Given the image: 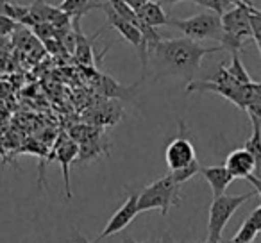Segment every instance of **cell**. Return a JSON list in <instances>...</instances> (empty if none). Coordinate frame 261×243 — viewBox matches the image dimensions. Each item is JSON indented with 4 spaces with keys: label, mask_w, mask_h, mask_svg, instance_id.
Listing matches in <instances>:
<instances>
[{
    "label": "cell",
    "mask_w": 261,
    "mask_h": 243,
    "mask_svg": "<svg viewBox=\"0 0 261 243\" xmlns=\"http://www.w3.org/2000/svg\"><path fill=\"white\" fill-rule=\"evenodd\" d=\"M224 50L222 45L218 47H204L199 41L190 38H172V40H161L154 45L149 52L154 61V73L156 79L163 77H182V79L193 80L197 75L202 59L207 54Z\"/></svg>",
    "instance_id": "obj_1"
},
{
    "label": "cell",
    "mask_w": 261,
    "mask_h": 243,
    "mask_svg": "<svg viewBox=\"0 0 261 243\" xmlns=\"http://www.w3.org/2000/svg\"><path fill=\"white\" fill-rule=\"evenodd\" d=\"M250 6L252 2L243 0L222 15V27H224L222 47L231 54L232 52L240 54L249 41H254L252 25H250Z\"/></svg>",
    "instance_id": "obj_2"
},
{
    "label": "cell",
    "mask_w": 261,
    "mask_h": 243,
    "mask_svg": "<svg viewBox=\"0 0 261 243\" xmlns=\"http://www.w3.org/2000/svg\"><path fill=\"white\" fill-rule=\"evenodd\" d=\"M182 195H181V184L174 181V177L168 172L158 181L150 182L149 186L138 193V209L140 213L150 209H160V213L167 214L170 207L179 206Z\"/></svg>",
    "instance_id": "obj_3"
},
{
    "label": "cell",
    "mask_w": 261,
    "mask_h": 243,
    "mask_svg": "<svg viewBox=\"0 0 261 243\" xmlns=\"http://www.w3.org/2000/svg\"><path fill=\"white\" fill-rule=\"evenodd\" d=\"M254 195H257L256 190L243 195H220L215 197L213 202L210 206V220H207V241L220 243L222 232H224L225 225L232 218V214L240 209L242 204L250 200Z\"/></svg>",
    "instance_id": "obj_4"
},
{
    "label": "cell",
    "mask_w": 261,
    "mask_h": 243,
    "mask_svg": "<svg viewBox=\"0 0 261 243\" xmlns=\"http://www.w3.org/2000/svg\"><path fill=\"white\" fill-rule=\"evenodd\" d=\"M170 27L179 29L186 38L195 41L215 40L222 45L224 40V27H222V16L213 11H204L193 15L185 20L170 18Z\"/></svg>",
    "instance_id": "obj_5"
},
{
    "label": "cell",
    "mask_w": 261,
    "mask_h": 243,
    "mask_svg": "<svg viewBox=\"0 0 261 243\" xmlns=\"http://www.w3.org/2000/svg\"><path fill=\"white\" fill-rule=\"evenodd\" d=\"M100 9L106 13V16H108L109 27H113V29L118 31L120 36H122L123 40L129 41V43L138 50L140 59H142L143 72H145L147 63H149V47H147V41H145V38H143L140 27L135 25L133 22H129V20L122 18V16H120L118 13L111 8V4H109L108 0H100Z\"/></svg>",
    "instance_id": "obj_6"
},
{
    "label": "cell",
    "mask_w": 261,
    "mask_h": 243,
    "mask_svg": "<svg viewBox=\"0 0 261 243\" xmlns=\"http://www.w3.org/2000/svg\"><path fill=\"white\" fill-rule=\"evenodd\" d=\"M186 127L185 122L179 120V134L168 143L167 152H165V161H167V167L170 172L182 170V168L190 167L197 161L195 147L190 142V138L185 134Z\"/></svg>",
    "instance_id": "obj_7"
},
{
    "label": "cell",
    "mask_w": 261,
    "mask_h": 243,
    "mask_svg": "<svg viewBox=\"0 0 261 243\" xmlns=\"http://www.w3.org/2000/svg\"><path fill=\"white\" fill-rule=\"evenodd\" d=\"M138 213H140V209H138V193L133 192L129 197H127L125 202H123L122 206L116 209V213H113V217L108 220V224H106V227L102 229V232L98 234V238L95 239V243L102 241V239L108 238V236H113V234H116V232L123 231V229H125L130 222L135 220Z\"/></svg>",
    "instance_id": "obj_8"
},
{
    "label": "cell",
    "mask_w": 261,
    "mask_h": 243,
    "mask_svg": "<svg viewBox=\"0 0 261 243\" xmlns=\"http://www.w3.org/2000/svg\"><path fill=\"white\" fill-rule=\"evenodd\" d=\"M224 165L227 167V170L231 172V175L234 179H247L256 170V161H254L252 154L243 149V147L242 149L232 150L227 156Z\"/></svg>",
    "instance_id": "obj_9"
},
{
    "label": "cell",
    "mask_w": 261,
    "mask_h": 243,
    "mask_svg": "<svg viewBox=\"0 0 261 243\" xmlns=\"http://www.w3.org/2000/svg\"><path fill=\"white\" fill-rule=\"evenodd\" d=\"M200 174L202 177L207 181L211 192H213V199L215 197H220L225 193V190L229 188L234 177L231 175V172L227 170L225 165H215V167H204L200 168Z\"/></svg>",
    "instance_id": "obj_10"
},
{
    "label": "cell",
    "mask_w": 261,
    "mask_h": 243,
    "mask_svg": "<svg viewBox=\"0 0 261 243\" xmlns=\"http://www.w3.org/2000/svg\"><path fill=\"white\" fill-rule=\"evenodd\" d=\"M56 156H58L59 163L63 167V181H65V195L68 199H72V192H70V174H68V165L73 159H77L79 156V145H77L73 140L65 138L63 136L61 142L58 143V150H56Z\"/></svg>",
    "instance_id": "obj_11"
},
{
    "label": "cell",
    "mask_w": 261,
    "mask_h": 243,
    "mask_svg": "<svg viewBox=\"0 0 261 243\" xmlns=\"http://www.w3.org/2000/svg\"><path fill=\"white\" fill-rule=\"evenodd\" d=\"M136 15L142 20L143 23L150 27H161V25H170V16L165 13L163 6L160 2H154V0H147L145 4L140 6L136 9Z\"/></svg>",
    "instance_id": "obj_12"
},
{
    "label": "cell",
    "mask_w": 261,
    "mask_h": 243,
    "mask_svg": "<svg viewBox=\"0 0 261 243\" xmlns=\"http://www.w3.org/2000/svg\"><path fill=\"white\" fill-rule=\"evenodd\" d=\"M0 13L8 15L9 18H13L15 22H18L20 25L31 27V29L36 25V22H34L33 16H31L29 8H27V6L15 4V2H9V0H0Z\"/></svg>",
    "instance_id": "obj_13"
},
{
    "label": "cell",
    "mask_w": 261,
    "mask_h": 243,
    "mask_svg": "<svg viewBox=\"0 0 261 243\" xmlns=\"http://www.w3.org/2000/svg\"><path fill=\"white\" fill-rule=\"evenodd\" d=\"M59 8L72 18H83L91 9H100V0H63Z\"/></svg>",
    "instance_id": "obj_14"
},
{
    "label": "cell",
    "mask_w": 261,
    "mask_h": 243,
    "mask_svg": "<svg viewBox=\"0 0 261 243\" xmlns=\"http://www.w3.org/2000/svg\"><path fill=\"white\" fill-rule=\"evenodd\" d=\"M250 124H252V134L243 143V149L252 154L254 161H256V172L261 174V120L250 118Z\"/></svg>",
    "instance_id": "obj_15"
},
{
    "label": "cell",
    "mask_w": 261,
    "mask_h": 243,
    "mask_svg": "<svg viewBox=\"0 0 261 243\" xmlns=\"http://www.w3.org/2000/svg\"><path fill=\"white\" fill-rule=\"evenodd\" d=\"M232 61H231V65L229 66H225L227 68V72H229V75L232 77V79H236L240 84H243V86H247V84H250L252 80H250V77H249V72L245 70V66L242 65V61H240V56H238V52H232Z\"/></svg>",
    "instance_id": "obj_16"
},
{
    "label": "cell",
    "mask_w": 261,
    "mask_h": 243,
    "mask_svg": "<svg viewBox=\"0 0 261 243\" xmlns=\"http://www.w3.org/2000/svg\"><path fill=\"white\" fill-rule=\"evenodd\" d=\"M259 234V231L256 229V225L250 222V218H245L243 224L240 225L238 232L232 236L231 241H238V243H252L256 239V236Z\"/></svg>",
    "instance_id": "obj_17"
},
{
    "label": "cell",
    "mask_w": 261,
    "mask_h": 243,
    "mask_svg": "<svg viewBox=\"0 0 261 243\" xmlns=\"http://www.w3.org/2000/svg\"><path fill=\"white\" fill-rule=\"evenodd\" d=\"M193 4L200 6V8L207 9V11H213L217 13V15H224V13H227L229 9L232 8V2L231 0H192Z\"/></svg>",
    "instance_id": "obj_18"
},
{
    "label": "cell",
    "mask_w": 261,
    "mask_h": 243,
    "mask_svg": "<svg viewBox=\"0 0 261 243\" xmlns=\"http://www.w3.org/2000/svg\"><path fill=\"white\" fill-rule=\"evenodd\" d=\"M200 165H199V161H195L193 165H190V167H186V168H182V170H175V172H170V175L174 177V181L175 182H179V184H182V182H186V181H190V179L193 177V175H197L200 172Z\"/></svg>",
    "instance_id": "obj_19"
},
{
    "label": "cell",
    "mask_w": 261,
    "mask_h": 243,
    "mask_svg": "<svg viewBox=\"0 0 261 243\" xmlns=\"http://www.w3.org/2000/svg\"><path fill=\"white\" fill-rule=\"evenodd\" d=\"M18 27H20L18 22H15L13 18H9V16L4 15V13H0V36H4V38L11 36Z\"/></svg>",
    "instance_id": "obj_20"
},
{
    "label": "cell",
    "mask_w": 261,
    "mask_h": 243,
    "mask_svg": "<svg viewBox=\"0 0 261 243\" xmlns=\"http://www.w3.org/2000/svg\"><path fill=\"white\" fill-rule=\"evenodd\" d=\"M245 111L249 113L250 118L261 120V97L256 93V91H254V97L250 98V102H249V105H247Z\"/></svg>",
    "instance_id": "obj_21"
},
{
    "label": "cell",
    "mask_w": 261,
    "mask_h": 243,
    "mask_svg": "<svg viewBox=\"0 0 261 243\" xmlns=\"http://www.w3.org/2000/svg\"><path fill=\"white\" fill-rule=\"evenodd\" d=\"M250 222H252L254 225H256V229L257 231L261 232V206H257L256 209L252 211V213H250Z\"/></svg>",
    "instance_id": "obj_22"
},
{
    "label": "cell",
    "mask_w": 261,
    "mask_h": 243,
    "mask_svg": "<svg viewBox=\"0 0 261 243\" xmlns=\"http://www.w3.org/2000/svg\"><path fill=\"white\" fill-rule=\"evenodd\" d=\"M247 181L250 182V184L254 186V190H256V193L261 197V179L257 177V175H254V174H250L249 177H247Z\"/></svg>",
    "instance_id": "obj_23"
},
{
    "label": "cell",
    "mask_w": 261,
    "mask_h": 243,
    "mask_svg": "<svg viewBox=\"0 0 261 243\" xmlns=\"http://www.w3.org/2000/svg\"><path fill=\"white\" fill-rule=\"evenodd\" d=\"M72 243H91V241H88L86 238H84L83 234H81L77 229H73V236H72ZM95 243V241H93Z\"/></svg>",
    "instance_id": "obj_24"
},
{
    "label": "cell",
    "mask_w": 261,
    "mask_h": 243,
    "mask_svg": "<svg viewBox=\"0 0 261 243\" xmlns=\"http://www.w3.org/2000/svg\"><path fill=\"white\" fill-rule=\"evenodd\" d=\"M9 45H13V43H9V40H8V38L0 36V56H2L6 50H8V47H9Z\"/></svg>",
    "instance_id": "obj_25"
},
{
    "label": "cell",
    "mask_w": 261,
    "mask_h": 243,
    "mask_svg": "<svg viewBox=\"0 0 261 243\" xmlns=\"http://www.w3.org/2000/svg\"><path fill=\"white\" fill-rule=\"evenodd\" d=\"M122 243H140V241H135L133 238H123V241ZM143 243H168V238H161V239H158V241H143Z\"/></svg>",
    "instance_id": "obj_26"
},
{
    "label": "cell",
    "mask_w": 261,
    "mask_h": 243,
    "mask_svg": "<svg viewBox=\"0 0 261 243\" xmlns=\"http://www.w3.org/2000/svg\"><path fill=\"white\" fill-rule=\"evenodd\" d=\"M123 2H127V4H129L133 9H138L140 6H143V4H145L147 0H123Z\"/></svg>",
    "instance_id": "obj_27"
},
{
    "label": "cell",
    "mask_w": 261,
    "mask_h": 243,
    "mask_svg": "<svg viewBox=\"0 0 261 243\" xmlns=\"http://www.w3.org/2000/svg\"><path fill=\"white\" fill-rule=\"evenodd\" d=\"M179 2H192V0H160V4H163V6H175V4H179Z\"/></svg>",
    "instance_id": "obj_28"
},
{
    "label": "cell",
    "mask_w": 261,
    "mask_h": 243,
    "mask_svg": "<svg viewBox=\"0 0 261 243\" xmlns=\"http://www.w3.org/2000/svg\"><path fill=\"white\" fill-rule=\"evenodd\" d=\"M252 88H254V91L261 97V83H252Z\"/></svg>",
    "instance_id": "obj_29"
},
{
    "label": "cell",
    "mask_w": 261,
    "mask_h": 243,
    "mask_svg": "<svg viewBox=\"0 0 261 243\" xmlns=\"http://www.w3.org/2000/svg\"><path fill=\"white\" fill-rule=\"evenodd\" d=\"M254 43L257 45V48H259V54H261V36H256V38H254Z\"/></svg>",
    "instance_id": "obj_30"
},
{
    "label": "cell",
    "mask_w": 261,
    "mask_h": 243,
    "mask_svg": "<svg viewBox=\"0 0 261 243\" xmlns=\"http://www.w3.org/2000/svg\"><path fill=\"white\" fill-rule=\"evenodd\" d=\"M231 2H232V4H234V6H238L240 2H243V0H231Z\"/></svg>",
    "instance_id": "obj_31"
},
{
    "label": "cell",
    "mask_w": 261,
    "mask_h": 243,
    "mask_svg": "<svg viewBox=\"0 0 261 243\" xmlns=\"http://www.w3.org/2000/svg\"><path fill=\"white\" fill-rule=\"evenodd\" d=\"M231 243H238V241H231ZM252 243H254V241H252Z\"/></svg>",
    "instance_id": "obj_32"
},
{
    "label": "cell",
    "mask_w": 261,
    "mask_h": 243,
    "mask_svg": "<svg viewBox=\"0 0 261 243\" xmlns=\"http://www.w3.org/2000/svg\"><path fill=\"white\" fill-rule=\"evenodd\" d=\"M206 243H213V241H206Z\"/></svg>",
    "instance_id": "obj_33"
}]
</instances>
